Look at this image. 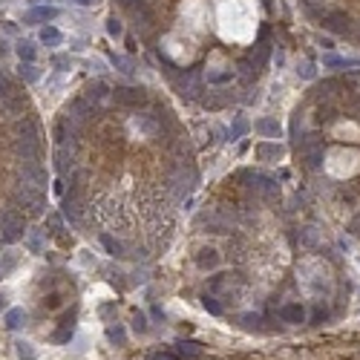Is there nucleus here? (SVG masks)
Here are the masks:
<instances>
[{"mask_svg": "<svg viewBox=\"0 0 360 360\" xmlns=\"http://www.w3.org/2000/svg\"><path fill=\"white\" fill-rule=\"evenodd\" d=\"M176 92L207 110L251 101L274 55V0H112Z\"/></svg>", "mask_w": 360, "mask_h": 360, "instance_id": "nucleus-1", "label": "nucleus"}, {"mask_svg": "<svg viewBox=\"0 0 360 360\" xmlns=\"http://www.w3.org/2000/svg\"><path fill=\"white\" fill-rule=\"evenodd\" d=\"M46 211V141L29 92L0 69V245L23 239Z\"/></svg>", "mask_w": 360, "mask_h": 360, "instance_id": "nucleus-2", "label": "nucleus"}, {"mask_svg": "<svg viewBox=\"0 0 360 360\" xmlns=\"http://www.w3.org/2000/svg\"><path fill=\"white\" fill-rule=\"evenodd\" d=\"M277 314H279V320H282V323H302V320H306V311H302L300 302H286Z\"/></svg>", "mask_w": 360, "mask_h": 360, "instance_id": "nucleus-3", "label": "nucleus"}, {"mask_svg": "<svg viewBox=\"0 0 360 360\" xmlns=\"http://www.w3.org/2000/svg\"><path fill=\"white\" fill-rule=\"evenodd\" d=\"M55 17H58V9H52V6H37V9H32V12H26L23 23H46V21H55Z\"/></svg>", "mask_w": 360, "mask_h": 360, "instance_id": "nucleus-4", "label": "nucleus"}, {"mask_svg": "<svg viewBox=\"0 0 360 360\" xmlns=\"http://www.w3.org/2000/svg\"><path fill=\"white\" fill-rule=\"evenodd\" d=\"M15 52H17V58H21V64H35V58H37L35 44H32V41H17Z\"/></svg>", "mask_w": 360, "mask_h": 360, "instance_id": "nucleus-5", "label": "nucleus"}, {"mask_svg": "<svg viewBox=\"0 0 360 360\" xmlns=\"http://www.w3.org/2000/svg\"><path fill=\"white\" fill-rule=\"evenodd\" d=\"M279 156H282V147H279V144H271V141H262V144H257V159H259V162L279 159Z\"/></svg>", "mask_w": 360, "mask_h": 360, "instance_id": "nucleus-6", "label": "nucleus"}, {"mask_svg": "<svg viewBox=\"0 0 360 360\" xmlns=\"http://www.w3.org/2000/svg\"><path fill=\"white\" fill-rule=\"evenodd\" d=\"M254 127H257V132H262V136H268V139H277L279 136V124L274 121V118H259Z\"/></svg>", "mask_w": 360, "mask_h": 360, "instance_id": "nucleus-7", "label": "nucleus"}, {"mask_svg": "<svg viewBox=\"0 0 360 360\" xmlns=\"http://www.w3.org/2000/svg\"><path fill=\"white\" fill-rule=\"evenodd\" d=\"M41 41H44L46 46H58L61 41H64V35H61V32L55 29V26H52V23H46L44 29H41Z\"/></svg>", "mask_w": 360, "mask_h": 360, "instance_id": "nucleus-8", "label": "nucleus"}, {"mask_svg": "<svg viewBox=\"0 0 360 360\" xmlns=\"http://www.w3.org/2000/svg\"><path fill=\"white\" fill-rule=\"evenodd\" d=\"M196 262H199V268H216V265H219V254H216L213 248H207V251L199 254Z\"/></svg>", "mask_w": 360, "mask_h": 360, "instance_id": "nucleus-9", "label": "nucleus"}, {"mask_svg": "<svg viewBox=\"0 0 360 360\" xmlns=\"http://www.w3.org/2000/svg\"><path fill=\"white\" fill-rule=\"evenodd\" d=\"M21 78H26V81H37L41 72H37L35 64H21Z\"/></svg>", "mask_w": 360, "mask_h": 360, "instance_id": "nucleus-10", "label": "nucleus"}, {"mask_svg": "<svg viewBox=\"0 0 360 360\" xmlns=\"http://www.w3.org/2000/svg\"><path fill=\"white\" fill-rule=\"evenodd\" d=\"M179 354H182V357H199L202 349H199L196 343H179Z\"/></svg>", "mask_w": 360, "mask_h": 360, "instance_id": "nucleus-11", "label": "nucleus"}, {"mask_svg": "<svg viewBox=\"0 0 360 360\" xmlns=\"http://www.w3.org/2000/svg\"><path fill=\"white\" fill-rule=\"evenodd\" d=\"M107 32H110V37H121V32H124V26H121V21L116 15L107 21Z\"/></svg>", "mask_w": 360, "mask_h": 360, "instance_id": "nucleus-12", "label": "nucleus"}, {"mask_svg": "<svg viewBox=\"0 0 360 360\" xmlns=\"http://www.w3.org/2000/svg\"><path fill=\"white\" fill-rule=\"evenodd\" d=\"M21 320H23V311L21 309H12L6 314V326H9V329H17V326H21Z\"/></svg>", "mask_w": 360, "mask_h": 360, "instance_id": "nucleus-13", "label": "nucleus"}, {"mask_svg": "<svg viewBox=\"0 0 360 360\" xmlns=\"http://www.w3.org/2000/svg\"><path fill=\"white\" fill-rule=\"evenodd\" d=\"M248 130V121H245L242 116H236V121H234V130H231V139H239L242 132Z\"/></svg>", "mask_w": 360, "mask_h": 360, "instance_id": "nucleus-14", "label": "nucleus"}, {"mask_svg": "<svg viewBox=\"0 0 360 360\" xmlns=\"http://www.w3.org/2000/svg\"><path fill=\"white\" fill-rule=\"evenodd\" d=\"M202 302H205V309L211 311V314H222V306H219V302H216V297L205 294V300H202Z\"/></svg>", "mask_w": 360, "mask_h": 360, "instance_id": "nucleus-15", "label": "nucleus"}, {"mask_svg": "<svg viewBox=\"0 0 360 360\" xmlns=\"http://www.w3.org/2000/svg\"><path fill=\"white\" fill-rule=\"evenodd\" d=\"M17 354H21V360H35V352L29 349V343H17Z\"/></svg>", "mask_w": 360, "mask_h": 360, "instance_id": "nucleus-16", "label": "nucleus"}, {"mask_svg": "<svg viewBox=\"0 0 360 360\" xmlns=\"http://www.w3.org/2000/svg\"><path fill=\"white\" fill-rule=\"evenodd\" d=\"M64 3H75V6H98L101 0H64Z\"/></svg>", "mask_w": 360, "mask_h": 360, "instance_id": "nucleus-17", "label": "nucleus"}, {"mask_svg": "<svg viewBox=\"0 0 360 360\" xmlns=\"http://www.w3.org/2000/svg\"><path fill=\"white\" fill-rule=\"evenodd\" d=\"M110 340H116V343H124V331H121V329H110Z\"/></svg>", "mask_w": 360, "mask_h": 360, "instance_id": "nucleus-18", "label": "nucleus"}, {"mask_svg": "<svg viewBox=\"0 0 360 360\" xmlns=\"http://www.w3.org/2000/svg\"><path fill=\"white\" fill-rule=\"evenodd\" d=\"M326 317H329V311H326V309H317L314 311V323H323Z\"/></svg>", "mask_w": 360, "mask_h": 360, "instance_id": "nucleus-19", "label": "nucleus"}, {"mask_svg": "<svg viewBox=\"0 0 360 360\" xmlns=\"http://www.w3.org/2000/svg\"><path fill=\"white\" fill-rule=\"evenodd\" d=\"M136 329H139V331H144V329H147V323H144V317H136Z\"/></svg>", "mask_w": 360, "mask_h": 360, "instance_id": "nucleus-20", "label": "nucleus"}, {"mask_svg": "<svg viewBox=\"0 0 360 360\" xmlns=\"http://www.w3.org/2000/svg\"><path fill=\"white\" fill-rule=\"evenodd\" d=\"M0 309H3V297H0Z\"/></svg>", "mask_w": 360, "mask_h": 360, "instance_id": "nucleus-21", "label": "nucleus"}]
</instances>
